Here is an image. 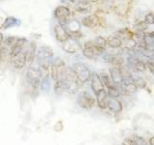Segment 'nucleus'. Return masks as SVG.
<instances>
[{
    "label": "nucleus",
    "instance_id": "17",
    "mask_svg": "<svg viewBox=\"0 0 154 145\" xmlns=\"http://www.w3.org/2000/svg\"><path fill=\"white\" fill-rule=\"evenodd\" d=\"M91 3L87 1H79L75 6V11L79 14H88L91 11Z\"/></svg>",
    "mask_w": 154,
    "mask_h": 145
},
{
    "label": "nucleus",
    "instance_id": "4",
    "mask_svg": "<svg viewBox=\"0 0 154 145\" xmlns=\"http://www.w3.org/2000/svg\"><path fill=\"white\" fill-rule=\"evenodd\" d=\"M77 105L83 109H91L96 105L95 97L91 95L89 91H81L77 96Z\"/></svg>",
    "mask_w": 154,
    "mask_h": 145
},
{
    "label": "nucleus",
    "instance_id": "25",
    "mask_svg": "<svg viewBox=\"0 0 154 145\" xmlns=\"http://www.w3.org/2000/svg\"><path fill=\"white\" fill-rule=\"evenodd\" d=\"M133 83L136 85L138 89H144L146 87V81L143 77H134Z\"/></svg>",
    "mask_w": 154,
    "mask_h": 145
},
{
    "label": "nucleus",
    "instance_id": "22",
    "mask_svg": "<svg viewBox=\"0 0 154 145\" xmlns=\"http://www.w3.org/2000/svg\"><path fill=\"white\" fill-rule=\"evenodd\" d=\"M107 91V94L109 98H112V99H119L120 96H122V90H120V87L119 86H112L110 88L106 89Z\"/></svg>",
    "mask_w": 154,
    "mask_h": 145
},
{
    "label": "nucleus",
    "instance_id": "34",
    "mask_svg": "<svg viewBox=\"0 0 154 145\" xmlns=\"http://www.w3.org/2000/svg\"><path fill=\"white\" fill-rule=\"evenodd\" d=\"M148 141H149V144H150V145H154V135L149 138Z\"/></svg>",
    "mask_w": 154,
    "mask_h": 145
},
{
    "label": "nucleus",
    "instance_id": "24",
    "mask_svg": "<svg viewBox=\"0 0 154 145\" xmlns=\"http://www.w3.org/2000/svg\"><path fill=\"white\" fill-rule=\"evenodd\" d=\"M19 22L18 21L16 18H14V17H9L7 18L4 21V22L2 23V25H1V29H8V28H11L13 26H16L17 25Z\"/></svg>",
    "mask_w": 154,
    "mask_h": 145
},
{
    "label": "nucleus",
    "instance_id": "23",
    "mask_svg": "<svg viewBox=\"0 0 154 145\" xmlns=\"http://www.w3.org/2000/svg\"><path fill=\"white\" fill-rule=\"evenodd\" d=\"M99 76H100V79H101V80H102L103 84H104V87H105L106 89L110 88V87H112V86L115 85L114 82L112 81V79H111L110 75L107 74V72H100Z\"/></svg>",
    "mask_w": 154,
    "mask_h": 145
},
{
    "label": "nucleus",
    "instance_id": "15",
    "mask_svg": "<svg viewBox=\"0 0 154 145\" xmlns=\"http://www.w3.org/2000/svg\"><path fill=\"white\" fill-rule=\"evenodd\" d=\"M98 22H99V18L96 16L95 14L86 16L85 18H82V21H81V23L83 24L84 26L88 27V28L95 27L98 24Z\"/></svg>",
    "mask_w": 154,
    "mask_h": 145
},
{
    "label": "nucleus",
    "instance_id": "7",
    "mask_svg": "<svg viewBox=\"0 0 154 145\" xmlns=\"http://www.w3.org/2000/svg\"><path fill=\"white\" fill-rule=\"evenodd\" d=\"M127 64L130 69H132L135 72H143L147 70L146 62H144L141 58H138L136 56H130L127 58Z\"/></svg>",
    "mask_w": 154,
    "mask_h": 145
},
{
    "label": "nucleus",
    "instance_id": "27",
    "mask_svg": "<svg viewBox=\"0 0 154 145\" xmlns=\"http://www.w3.org/2000/svg\"><path fill=\"white\" fill-rule=\"evenodd\" d=\"M94 44H95L96 46H98V47H100L105 48L106 47H107V40H106L105 38L101 37V36L96 37V38H95V40H94Z\"/></svg>",
    "mask_w": 154,
    "mask_h": 145
},
{
    "label": "nucleus",
    "instance_id": "2",
    "mask_svg": "<svg viewBox=\"0 0 154 145\" xmlns=\"http://www.w3.org/2000/svg\"><path fill=\"white\" fill-rule=\"evenodd\" d=\"M72 71L76 76L77 81H78L79 85H83L90 81L91 72L90 71L89 67L87 66L83 62H76L71 67Z\"/></svg>",
    "mask_w": 154,
    "mask_h": 145
},
{
    "label": "nucleus",
    "instance_id": "8",
    "mask_svg": "<svg viewBox=\"0 0 154 145\" xmlns=\"http://www.w3.org/2000/svg\"><path fill=\"white\" fill-rule=\"evenodd\" d=\"M62 48L66 53L74 54V53L79 52L82 50V46L80 45L79 41L74 40V39H72V38H69L66 42L63 43Z\"/></svg>",
    "mask_w": 154,
    "mask_h": 145
},
{
    "label": "nucleus",
    "instance_id": "3",
    "mask_svg": "<svg viewBox=\"0 0 154 145\" xmlns=\"http://www.w3.org/2000/svg\"><path fill=\"white\" fill-rule=\"evenodd\" d=\"M105 51V48L96 46L94 41H88L84 43L82 47V53L88 59H95L98 55L102 54Z\"/></svg>",
    "mask_w": 154,
    "mask_h": 145
},
{
    "label": "nucleus",
    "instance_id": "35",
    "mask_svg": "<svg viewBox=\"0 0 154 145\" xmlns=\"http://www.w3.org/2000/svg\"><path fill=\"white\" fill-rule=\"evenodd\" d=\"M69 1L71 2V3H78L80 0H69Z\"/></svg>",
    "mask_w": 154,
    "mask_h": 145
},
{
    "label": "nucleus",
    "instance_id": "13",
    "mask_svg": "<svg viewBox=\"0 0 154 145\" xmlns=\"http://www.w3.org/2000/svg\"><path fill=\"white\" fill-rule=\"evenodd\" d=\"M54 34H55V38L56 40L59 42V43H64L66 42L67 39L69 38V32L66 29V27H64L61 24H56L54 26Z\"/></svg>",
    "mask_w": 154,
    "mask_h": 145
},
{
    "label": "nucleus",
    "instance_id": "1",
    "mask_svg": "<svg viewBox=\"0 0 154 145\" xmlns=\"http://www.w3.org/2000/svg\"><path fill=\"white\" fill-rule=\"evenodd\" d=\"M37 62L38 66L42 68L43 70H49L53 60V50L50 47L42 46L38 50L37 54Z\"/></svg>",
    "mask_w": 154,
    "mask_h": 145
},
{
    "label": "nucleus",
    "instance_id": "29",
    "mask_svg": "<svg viewBox=\"0 0 154 145\" xmlns=\"http://www.w3.org/2000/svg\"><path fill=\"white\" fill-rule=\"evenodd\" d=\"M17 37H8L7 39H6V41H5V45H6L7 47H10V48H11L14 44H16V42H17Z\"/></svg>",
    "mask_w": 154,
    "mask_h": 145
},
{
    "label": "nucleus",
    "instance_id": "20",
    "mask_svg": "<svg viewBox=\"0 0 154 145\" xmlns=\"http://www.w3.org/2000/svg\"><path fill=\"white\" fill-rule=\"evenodd\" d=\"M117 37H119V39H122V41L125 40H131V39H134V33L129 30L127 28H123V29H120L117 32Z\"/></svg>",
    "mask_w": 154,
    "mask_h": 145
},
{
    "label": "nucleus",
    "instance_id": "19",
    "mask_svg": "<svg viewBox=\"0 0 154 145\" xmlns=\"http://www.w3.org/2000/svg\"><path fill=\"white\" fill-rule=\"evenodd\" d=\"M106 40H107V46L111 48H119L122 46V40L117 36H110Z\"/></svg>",
    "mask_w": 154,
    "mask_h": 145
},
{
    "label": "nucleus",
    "instance_id": "21",
    "mask_svg": "<svg viewBox=\"0 0 154 145\" xmlns=\"http://www.w3.org/2000/svg\"><path fill=\"white\" fill-rule=\"evenodd\" d=\"M50 80H51V77L50 76H45L41 80V83H40V89L45 92V93H47V92L50 91V87H51V83H50Z\"/></svg>",
    "mask_w": 154,
    "mask_h": 145
},
{
    "label": "nucleus",
    "instance_id": "30",
    "mask_svg": "<svg viewBox=\"0 0 154 145\" xmlns=\"http://www.w3.org/2000/svg\"><path fill=\"white\" fill-rule=\"evenodd\" d=\"M146 66H147V70H149V72L154 75V61L151 60L146 61Z\"/></svg>",
    "mask_w": 154,
    "mask_h": 145
},
{
    "label": "nucleus",
    "instance_id": "14",
    "mask_svg": "<svg viewBox=\"0 0 154 145\" xmlns=\"http://www.w3.org/2000/svg\"><path fill=\"white\" fill-rule=\"evenodd\" d=\"M107 109H109L111 112H113L115 114H119V113L122 112L123 105H122V103L119 100L109 98Z\"/></svg>",
    "mask_w": 154,
    "mask_h": 145
},
{
    "label": "nucleus",
    "instance_id": "28",
    "mask_svg": "<svg viewBox=\"0 0 154 145\" xmlns=\"http://www.w3.org/2000/svg\"><path fill=\"white\" fill-rule=\"evenodd\" d=\"M144 23H146V25L154 24V14L153 13H148L146 14V17H144Z\"/></svg>",
    "mask_w": 154,
    "mask_h": 145
},
{
    "label": "nucleus",
    "instance_id": "12",
    "mask_svg": "<svg viewBox=\"0 0 154 145\" xmlns=\"http://www.w3.org/2000/svg\"><path fill=\"white\" fill-rule=\"evenodd\" d=\"M10 60H11V64L13 65V67L16 68V69H22L27 63L26 55L24 51H21L20 53H18V54L11 56L10 57Z\"/></svg>",
    "mask_w": 154,
    "mask_h": 145
},
{
    "label": "nucleus",
    "instance_id": "26",
    "mask_svg": "<svg viewBox=\"0 0 154 145\" xmlns=\"http://www.w3.org/2000/svg\"><path fill=\"white\" fill-rule=\"evenodd\" d=\"M133 139L135 143H136V145H150L149 144V141H147L146 138L141 137V135H135Z\"/></svg>",
    "mask_w": 154,
    "mask_h": 145
},
{
    "label": "nucleus",
    "instance_id": "18",
    "mask_svg": "<svg viewBox=\"0 0 154 145\" xmlns=\"http://www.w3.org/2000/svg\"><path fill=\"white\" fill-rule=\"evenodd\" d=\"M54 93L57 96H60L66 91V81L65 79H58L54 83Z\"/></svg>",
    "mask_w": 154,
    "mask_h": 145
},
{
    "label": "nucleus",
    "instance_id": "11",
    "mask_svg": "<svg viewBox=\"0 0 154 145\" xmlns=\"http://www.w3.org/2000/svg\"><path fill=\"white\" fill-rule=\"evenodd\" d=\"M95 101H96V105H97V106L100 109H107L109 97L106 89L101 90L98 93L95 94Z\"/></svg>",
    "mask_w": 154,
    "mask_h": 145
},
{
    "label": "nucleus",
    "instance_id": "5",
    "mask_svg": "<svg viewBox=\"0 0 154 145\" xmlns=\"http://www.w3.org/2000/svg\"><path fill=\"white\" fill-rule=\"evenodd\" d=\"M42 79V72L40 68L29 67L26 72V80L30 84L33 89L40 87L41 80Z\"/></svg>",
    "mask_w": 154,
    "mask_h": 145
},
{
    "label": "nucleus",
    "instance_id": "31",
    "mask_svg": "<svg viewBox=\"0 0 154 145\" xmlns=\"http://www.w3.org/2000/svg\"><path fill=\"white\" fill-rule=\"evenodd\" d=\"M63 129H64V125H63V123L61 122V121L57 122L56 125L54 126V130H55V132H61Z\"/></svg>",
    "mask_w": 154,
    "mask_h": 145
},
{
    "label": "nucleus",
    "instance_id": "6",
    "mask_svg": "<svg viewBox=\"0 0 154 145\" xmlns=\"http://www.w3.org/2000/svg\"><path fill=\"white\" fill-rule=\"evenodd\" d=\"M55 18L59 21V24L65 26L69 21V18L71 16L70 10L66 6H58L54 11Z\"/></svg>",
    "mask_w": 154,
    "mask_h": 145
},
{
    "label": "nucleus",
    "instance_id": "32",
    "mask_svg": "<svg viewBox=\"0 0 154 145\" xmlns=\"http://www.w3.org/2000/svg\"><path fill=\"white\" fill-rule=\"evenodd\" d=\"M154 39V31L153 32H149L146 33V39Z\"/></svg>",
    "mask_w": 154,
    "mask_h": 145
},
{
    "label": "nucleus",
    "instance_id": "16",
    "mask_svg": "<svg viewBox=\"0 0 154 145\" xmlns=\"http://www.w3.org/2000/svg\"><path fill=\"white\" fill-rule=\"evenodd\" d=\"M24 52H25V55H26V62L27 63H31L34 60V58L36 57V54H37L36 43L35 42H31L30 45L28 46V48Z\"/></svg>",
    "mask_w": 154,
    "mask_h": 145
},
{
    "label": "nucleus",
    "instance_id": "10",
    "mask_svg": "<svg viewBox=\"0 0 154 145\" xmlns=\"http://www.w3.org/2000/svg\"><path fill=\"white\" fill-rule=\"evenodd\" d=\"M109 75L116 86L120 87L122 85V70H120V67L111 66L109 69Z\"/></svg>",
    "mask_w": 154,
    "mask_h": 145
},
{
    "label": "nucleus",
    "instance_id": "33",
    "mask_svg": "<svg viewBox=\"0 0 154 145\" xmlns=\"http://www.w3.org/2000/svg\"><path fill=\"white\" fill-rule=\"evenodd\" d=\"M3 42H4V36H3V34L0 32V47H1Z\"/></svg>",
    "mask_w": 154,
    "mask_h": 145
},
{
    "label": "nucleus",
    "instance_id": "9",
    "mask_svg": "<svg viewBox=\"0 0 154 145\" xmlns=\"http://www.w3.org/2000/svg\"><path fill=\"white\" fill-rule=\"evenodd\" d=\"M90 85H91V89L94 92V95L96 93H98L99 91L105 89L103 82L100 79L99 74H97V72H91V76L90 79Z\"/></svg>",
    "mask_w": 154,
    "mask_h": 145
}]
</instances>
